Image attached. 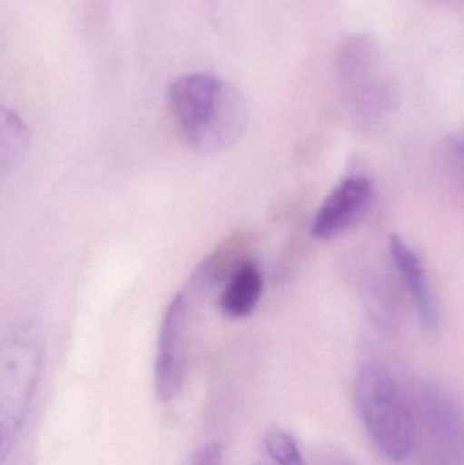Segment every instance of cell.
Here are the masks:
<instances>
[{
  "instance_id": "obj_5",
  "label": "cell",
  "mask_w": 464,
  "mask_h": 465,
  "mask_svg": "<svg viewBox=\"0 0 464 465\" xmlns=\"http://www.w3.org/2000/svg\"><path fill=\"white\" fill-rule=\"evenodd\" d=\"M390 249H391L395 267L402 275L408 289L410 290L414 306H416L417 313H419L422 324L425 325L427 330H438L439 312L432 292H430L421 262L400 235H394L391 238Z\"/></svg>"
},
{
  "instance_id": "obj_3",
  "label": "cell",
  "mask_w": 464,
  "mask_h": 465,
  "mask_svg": "<svg viewBox=\"0 0 464 465\" xmlns=\"http://www.w3.org/2000/svg\"><path fill=\"white\" fill-rule=\"evenodd\" d=\"M190 303L179 292L166 308L158 333L155 358V392L161 401H171L182 392L188 371Z\"/></svg>"
},
{
  "instance_id": "obj_6",
  "label": "cell",
  "mask_w": 464,
  "mask_h": 465,
  "mask_svg": "<svg viewBox=\"0 0 464 465\" xmlns=\"http://www.w3.org/2000/svg\"><path fill=\"white\" fill-rule=\"evenodd\" d=\"M263 286V273L258 262L245 259L223 283L218 297L221 312L231 319L250 316L259 305Z\"/></svg>"
},
{
  "instance_id": "obj_7",
  "label": "cell",
  "mask_w": 464,
  "mask_h": 465,
  "mask_svg": "<svg viewBox=\"0 0 464 465\" xmlns=\"http://www.w3.org/2000/svg\"><path fill=\"white\" fill-rule=\"evenodd\" d=\"M29 146V133L14 112L2 111V176L13 173L22 163Z\"/></svg>"
},
{
  "instance_id": "obj_2",
  "label": "cell",
  "mask_w": 464,
  "mask_h": 465,
  "mask_svg": "<svg viewBox=\"0 0 464 465\" xmlns=\"http://www.w3.org/2000/svg\"><path fill=\"white\" fill-rule=\"evenodd\" d=\"M354 396L376 448L390 460H408L416 448V420L394 376L383 366L367 363L357 373Z\"/></svg>"
},
{
  "instance_id": "obj_1",
  "label": "cell",
  "mask_w": 464,
  "mask_h": 465,
  "mask_svg": "<svg viewBox=\"0 0 464 465\" xmlns=\"http://www.w3.org/2000/svg\"><path fill=\"white\" fill-rule=\"evenodd\" d=\"M168 106L184 143L201 154L228 150L247 128L244 98L214 74L193 73L174 79L168 89Z\"/></svg>"
},
{
  "instance_id": "obj_8",
  "label": "cell",
  "mask_w": 464,
  "mask_h": 465,
  "mask_svg": "<svg viewBox=\"0 0 464 465\" xmlns=\"http://www.w3.org/2000/svg\"><path fill=\"white\" fill-rule=\"evenodd\" d=\"M264 447L278 465H305L296 441L285 431H270L264 439Z\"/></svg>"
},
{
  "instance_id": "obj_10",
  "label": "cell",
  "mask_w": 464,
  "mask_h": 465,
  "mask_svg": "<svg viewBox=\"0 0 464 465\" xmlns=\"http://www.w3.org/2000/svg\"><path fill=\"white\" fill-rule=\"evenodd\" d=\"M457 154L459 160L462 161L464 166V143L458 144Z\"/></svg>"
},
{
  "instance_id": "obj_9",
  "label": "cell",
  "mask_w": 464,
  "mask_h": 465,
  "mask_svg": "<svg viewBox=\"0 0 464 465\" xmlns=\"http://www.w3.org/2000/svg\"><path fill=\"white\" fill-rule=\"evenodd\" d=\"M222 448L220 444H209L196 455L193 465H221Z\"/></svg>"
},
{
  "instance_id": "obj_4",
  "label": "cell",
  "mask_w": 464,
  "mask_h": 465,
  "mask_svg": "<svg viewBox=\"0 0 464 465\" xmlns=\"http://www.w3.org/2000/svg\"><path fill=\"white\" fill-rule=\"evenodd\" d=\"M372 193L367 177L351 176L341 182L316 213L312 234L321 240H330L350 228L370 206Z\"/></svg>"
}]
</instances>
